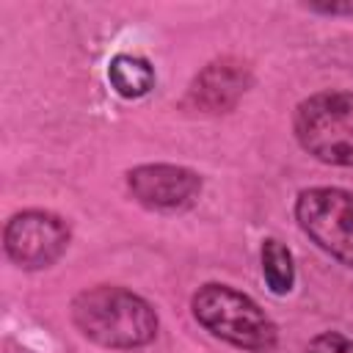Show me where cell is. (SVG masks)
Instances as JSON below:
<instances>
[{"mask_svg": "<svg viewBox=\"0 0 353 353\" xmlns=\"http://www.w3.org/2000/svg\"><path fill=\"white\" fill-rule=\"evenodd\" d=\"M72 323L85 339L116 350H135L157 336L154 306L116 284H97L77 292L72 301Z\"/></svg>", "mask_w": 353, "mask_h": 353, "instance_id": "obj_1", "label": "cell"}, {"mask_svg": "<svg viewBox=\"0 0 353 353\" xmlns=\"http://www.w3.org/2000/svg\"><path fill=\"white\" fill-rule=\"evenodd\" d=\"M193 317L212 336L229 342L245 353H273L279 345V328L268 317V312L245 292L207 281L190 298Z\"/></svg>", "mask_w": 353, "mask_h": 353, "instance_id": "obj_2", "label": "cell"}, {"mask_svg": "<svg viewBox=\"0 0 353 353\" xmlns=\"http://www.w3.org/2000/svg\"><path fill=\"white\" fill-rule=\"evenodd\" d=\"M298 143L328 165L353 168V91H317L295 108Z\"/></svg>", "mask_w": 353, "mask_h": 353, "instance_id": "obj_3", "label": "cell"}, {"mask_svg": "<svg viewBox=\"0 0 353 353\" xmlns=\"http://www.w3.org/2000/svg\"><path fill=\"white\" fill-rule=\"evenodd\" d=\"M295 221L312 243L353 270V190H301L295 199Z\"/></svg>", "mask_w": 353, "mask_h": 353, "instance_id": "obj_4", "label": "cell"}, {"mask_svg": "<svg viewBox=\"0 0 353 353\" xmlns=\"http://www.w3.org/2000/svg\"><path fill=\"white\" fill-rule=\"evenodd\" d=\"M69 223L47 210H22L6 221L3 245L8 259L22 270L55 265L69 248Z\"/></svg>", "mask_w": 353, "mask_h": 353, "instance_id": "obj_5", "label": "cell"}, {"mask_svg": "<svg viewBox=\"0 0 353 353\" xmlns=\"http://www.w3.org/2000/svg\"><path fill=\"white\" fill-rule=\"evenodd\" d=\"M127 188L138 204L157 212H182L196 204L201 176L193 168L171 163H146L127 171Z\"/></svg>", "mask_w": 353, "mask_h": 353, "instance_id": "obj_6", "label": "cell"}, {"mask_svg": "<svg viewBox=\"0 0 353 353\" xmlns=\"http://www.w3.org/2000/svg\"><path fill=\"white\" fill-rule=\"evenodd\" d=\"M251 72L237 58H218L207 63L190 83L188 102L204 113H226L248 91Z\"/></svg>", "mask_w": 353, "mask_h": 353, "instance_id": "obj_7", "label": "cell"}, {"mask_svg": "<svg viewBox=\"0 0 353 353\" xmlns=\"http://www.w3.org/2000/svg\"><path fill=\"white\" fill-rule=\"evenodd\" d=\"M108 80L124 99H141L154 88V69L141 55H116L108 63Z\"/></svg>", "mask_w": 353, "mask_h": 353, "instance_id": "obj_8", "label": "cell"}, {"mask_svg": "<svg viewBox=\"0 0 353 353\" xmlns=\"http://www.w3.org/2000/svg\"><path fill=\"white\" fill-rule=\"evenodd\" d=\"M259 259H262V279L268 284V290L273 295H287L295 284V262H292V251L276 240V237H268L262 243V251H259Z\"/></svg>", "mask_w": 353, "mask_h": 353, "instance_id": "obj_9", "label": "cell"}, {"mask_svg": "<svg viewBox=\"0 0 353 353\" xmlns=\"http://www.w3.org/2000/svg\"><path fill=\"white\" fill-rule=\"evenodd\" d=\"M306 353H353V339L339 331H323L309 339Z\"/></svg>", "mask_w": 353, "mask_h": 353, "instance_id": "obj_10", "label": "cell"}, {"mask_svg": "<svg viewBox=\"0 0 353 353\" xmlns=\"http://www.w3.org/2000/svg\"><path fill=\"white\" fill-rule=\"evenodd\" d=\"M306 8L317 14H353V3H309Z\"/></svg>", "mask_w": 353, "mask_h": 353, "instance_id": "obj_11", "label": "cell"}]
</instances>
